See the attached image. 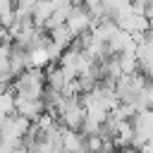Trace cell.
I'll return each instance as SVG.
<instances>
[{
    "instance_id": "cell-1",
    "label": "cell",
    "mask_w": 153,
    "mask_h": 153,
    "mask_svg": "<svg viewBox=\"0 0 153 153\" xmlns=\"http://www.w3.org/2000/svg\"><path fill=\"white\" fill-rule=\"evenodd\" d=\"M10 86H12L14 96L43 100V93H45V74H43L41 69H26V72H22Z\"/></svg>"
},
{
    "instance_id": "cell-2",
    "label": "cell",
    "mask_w": 153,
    "mask_h": 153,
    "mask_svg": "<svg viewBox=\"0 0 153 153\" xmlns=\"http://www.w3.org/2000/svg\"><path fill=\"white\" fill-rule=\"evenodd\" d=\"M65 26H67V29H69V33L79 41L81 36H86V33L91 31V26H93V17H91L84 7H72V12H69V17H67Z\"/></svg>"
},
{
    "instance_id": "cell-3",
    "label": "cell",
    "mask_w": 153,
    "mask_h": 153,
    "mask_svg": "<svg viewBox=\"0 0 153 153\" xmlns=\"http://www.w3.org/2000/svg\"><path fill=\"white\" fill-rule=\"evenodd\" d=\"M14 112L26 117L31 124L45 112V105L43 100H33V98H24V96H14Z\"/></svg>"
},
{
    "instance_id": "cell-4",
    "label": "cell",
    "mask_w": 153,
    "mask_h": 153,
    "mask_svg": "<svg viewBox=\"0 0 153 153\" xmlns=\"http://www.w3.org/2000/svg\"><path fill=\"white\" fill-rule=\"evenodd\" d=\"M48 45V43H45ZM45 45H38V48H29L26 50V62H29V69H48L53 62H50V55H48V48Z\"/></svg>"
},
{
    "instance_id": "cell-5",
    "label": "cell",
    "mask_w": 153,
    "mask_h": 153,
    "mask_svg": "<svg viewBox=\"0 0 153 153\" xmlns=\"http://www.w3.org/2000/svg\"><path fill=\"white\" fill-rule=\"evenodd\" d=\"M53 12H55V5H53L50 0H36V5H33V10H31V24L38 26V29H43Z\"/></svg>"
},
{
    "instance_id": "cell-6",
    "label": "cell",
    "mask_w": 153,
    "mask_h": 153,
    "mask_svg": "<svg viewBox=\"0 0 153 153\" xmlns=\"http://www.w3.org/2000/svg\"><path fill=\"white\" fill-rule=\"evenodd\" d=\"M48 38H50V43L53 45H57L60 50H67V48H72L74 43H76V38L69 33V29L62 24V26H55V29H50L48 31Z\"/></svg>"
},
{
    "instance_id": "cell-7",
    "label": "cell",
    "mask_w": 153,
    "mask_h": 153,
    "mask_svg": "<svg viewBox=\"0 0 153 153\" xmlns=\"http://www.w3.org/2000/svg\"><path fill=\"white\" fill-rule=\"evenodd\" d=\"M43 74H45V88H50V91H57V93H62L65 84L69 81V79L65 76V72H62L57 65H50L48 69H43Z\"/></svg>"
},
{
    "instance_id": "cell-8",
    "label": "cell",
    "mask_w": 153,
    "mask_h": 153,
    "mask_svg": "<svg viewBox=\"0 0 153 153\" xmlns=\"http://www.w3.org/2000/svg\"><path fill=\"white\" fill-rule=\"evenodd\" d=\"M10 69H12L14 79H17L22 72H26V69H29L26 50H24V48H19V45H14V43H12V50H10Z\"/></svg>"
},
{
    "instance_id": "cell-9",
    "label": "cell",
    "mask_w": 153,
    "mask_h": 153,
    "mask_svg": "<svg viewBox=\"0 0 153 153\" xmlns=\"http://www.w3.org/2000/svg\"><path fill=\"white\" fill-rule=\"evenodd\" d=\"M115 57H117V65H120L122 76H127V74H136V72H139L136 53H120V55H115Z\"/></svg>"
},
{
    "instance_id": "cell-10",
    "label": "cell",
    "mask_w": 153,
    "mask_h": 153,
    "mask_svg": "<svg viewBox=\"0 0 153 153\" xmlns=\"http://www.w3.org/2000/svg\"><path fill=\"white\" fill-rule=\"evenodd\" d=\"M117 153H139V148H134V146H127V148H120Z\"/></svg>"
}]
</instances>
